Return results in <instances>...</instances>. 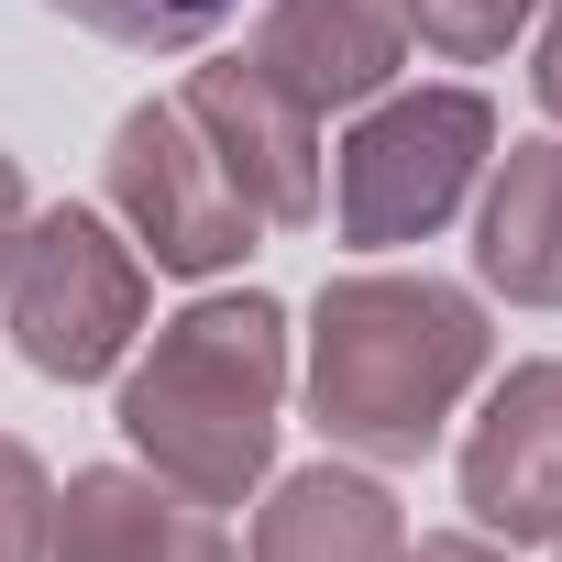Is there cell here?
Listing matches in <instances>:
<instances>
[{
	"label": "cell",
	"instance_id": "obj_1",
	"mask_svg": "<svg viewBox=\"0 0 562 562\" xmlns=\"http://www.w3.org/2000/svg\"><path fill=\"white\" fill-rule=\"evenodd\" d=\"M485 364L496 331L441 276H331L310 299V419L331 430V452L419 463L485 386Z\"/></svg>",
	"mask_w": 562,
	"mask_h": 562
},
{
	"label": "cell",
	"instance_id": "obj_2",
	"mask_svg": "<svg viewBox=\"0 0 562 562\" xmlns=\"http://www.w3.org/2000/svg\"><path fill=\"white\" fill-rule=\"evenodd\" d=\"M276 408H288V310L265 288L177 310L122 375V441L199 507H243L265 485Z\"/></svg>",
	"mask_w": 562,
	"mask_h": 562
},
{
	"label": "cell",
	"instance_id": "obj_3",
	"mask_svg": "<svg viewBox=\"0 0 562 562\" xmlns=\"http://www.w3.org/2000/svg\"><path fill=\"white\" fill-rule=\"evenodd\" d=\"M485 155H496V111L474 89H386V100H364V122L342 133V166H331L342 243H364V254L430 243L474 199Z\"/></svg>",
	"mask_w": 562,
	"mask_h": 562
},
{
	"label": "cell",
	"instance_id": "obj_4",
	"mask_svg": "<svg viewBox=\"0 0 562 562\" xmlns=\"http://www.w3.org/2000/svg\"><path fill=\"white\" fill-rule=\"evenodd\" d=\"M0 310H12V353H23L34 375L89 386V375H111V364L144 342V254H133L100 210L56 199V210L23 221L12 276H0Z\"/></svg>",
	"mask_w": 562,
	"mask_h": 562
},
{
	"label": "cell",
	"instance_id": "obj_5",
	"mask_svg": "<svg viewBox=\"0 0 562 562\" xmlns=\"http://www.w3.org/2000/svg\"><path fill=\"white\" fill-rule=\"evenodd\" d=\"M111 210L133 221V254H155L166 276H232L265 243L254 199L221 177V155L177 100H144L111 122Z\"/></svg>",
	"mask_w": 562,
	"mask_h": 562
},
{
	"label": "cell",
	"instance_id": "obj_6",
	"mask_svg": "<svg viewBox=\"0 0 562 562\" xmlns=\"http://www.w3.org/2000/svg\"><path fill=\"white\" fill-rule=\"evenodd\" d=\"M177 111L199 122V144L221 155V177L254 199L265 232H310V221H321V111H299L254 56L188 67Z\"/></svg>",
	"mask_w": 562,
	"mask_h": 562
},
{
	"label": "cell",
	"instance_id": "obj_7",
	"mask_svg": "<svg viewBox=\"0 0 562 562\" xmlns=\"http://www.w3.org/2000/svg\"><path fill=\"white\" fill-rule=\"evenodd\" d=\"M463 507L485 540H562V353L507 364L485 419L463 430Z\"/></svg>",
	"mask_w": 562,
	"mask_h": 562
},
{
	"label": "cell",
	"instance_id": "obj_8",
	"mask_svg": "<svg viewBox=\"0 0 562 562\" xmlns=\"http://www.w3.org/2000/svg\"><path fill=\"white\" fill-rule=\"evenodd\" d=\"M299 111H364L408 67V12L397 0H265V23L243 45Z\"/></svg>",
	"mask_w": 562,
	"mask_h": 562
},
{
	"label": "cell",
	"instance_id": "obj_9",
	"mask_svg": "<svg viewBox=\"0 0 562 562\" xmlns=\"http://www.w3.org/2000/svg\"><path fill=\"white\" fill-rule=\"evenodd\" d=\"M45 562H243V551H232L221 507L177 496L166 474L89 463V474H67V496H56Z\"/></svg>",
	"mask_w": 562,
	"mask_h": 562
},
{
	"label": "cell",
	"instance_id": "obj_10",
	"mask_svg": "<svg viewBox=\"0 0 562 562\" xmlns=\"http://www.w3.org/2000/svg\"><path fill=\"white\" fill-rule=\"evenodd\" d=\"M485 210H474V276L507 310H562V133L485 155Z\"/></svg>",
	"mask_w": 562,
	"mask_h": 562
},
{
	"label": "cell",
	"instance_id": "obj_11",
	"mask_svg": "<svg viewBox=\"0 0 562 562\" xmlns=\"http://www.w3.org/2000/svg\"><path fill=\"white\" fill-rule=\"evenodd\" d=\"M408 551V518L375 474L353 463H310L265 496L254 518V562H397Z\"/></svg>",
	"mask_w": 562,
	"mask_h": 562
},
{
	"label": "cell",
	"instance_id": "obj_12",
	"mask_svg": "<svg viewBox=\"0 0 562 562\" xmlns=\"http://www.w3.org/2000/svg\"><path fill=\"white\" fill-rule=\"evenodd\" d=\"M45 12H67L78 34L133 45V56H188V45H210L243 12V0H45Z\"/></svg>",
	"mask_w": 562,
	"mask_h": 562
},
{
	"label": "cell",
	"instance_id": "obj_13",
	"mask_svg": "<svg viewBox=\"0 0 562 562\" xmlns=\"http://www.w3.org/2000/svg\"><path fill=\"white\" fill-rule=\"evenodd\" d=\"M397 12H408V45H430L452 67H485V56H507L529 34L540 0H397Z\"/></svg>",
	"mask_w": 562,
	"mask_h": 562
},
{
	"label": "cell",
	"instance_id": "obj_14",
	"mask_svg": "<svg viewBox=\"0 0 562 562\" xmlns=\"http://www.w3.org/2000/svg\"><path fill=\"white\" fill-rule=\"evenodd\" d=\"M45 540H56V485H45V463L0 430V562H45Z\"/></svg>",
	"mask_w": 562,
	"mask_h": 562
},
{
	"label": "cell",
	"instance_id": "obj_15",
	"mask_svg": "<svg viewBox=\"0 0 562 562\" xmlns=\"http://www.w3.org/2000/svg\"><path fill=\"white\" fill-rule=\"evenodd\" d=\"M529 89H540V111L562 122V0H540V56H529Z\"/></svg>",
	"mask_w": 562,
	"mask_h": 562
},
{
	"label": "cell",
	"instance_id": "obj_16",
	"mask_svg": "<svg viewBox=\"0 0 562 562\" xmlns=\"http://www.w3.org/2000/svg\"><path fill=\"white\" fill-rule=\"evenodd\" d=\"M397 562H507V551H496L485 529H441V540H408Z\"/></svg>",
	"mask_w": 562,
	"mask_h": 562
},
{
	"label": "cell",
	"instance_id": "obj_17",
	"mask_svg": "<svg viewBox=\"0 0 562 562\" xmlns=\"http://www.w3.org/2000/svg\"><path fill=\"white\" fill-rule=\"evenodd\" d=\"M23 221H34V199H23V166L0 155V276H12V243H23Z\"/></svg>",
	"mask_w": 562,
	"mask_h": 562
},
{
	"label": "cell",
	"instance_id": "obj_18",
	"mask_svg": "<svg viewBox=\"0 0 562 562\" xmlns=\"http://www.w3.org/2000/svg\"><path fill=\"white\" fill-rule=\"evenodd\" d=\"M551 551H562V540H551Z\"/></svg>",
	"mask_w": 562,
	"mask_h": 562
}]
</instances>
